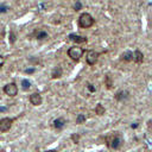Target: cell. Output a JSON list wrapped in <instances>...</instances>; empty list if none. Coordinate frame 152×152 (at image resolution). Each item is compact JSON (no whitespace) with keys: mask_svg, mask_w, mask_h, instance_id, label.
<instances>
[{"mask_svg":"<svg viewBox=\"0 0 152 152\" xmlns=\"http://www.w3.org/2000/svg\"><path fill=\"white\" fill-rule=\"evenodd\" d=\"M93 24H94V18H93L89 13L84 12V13H82V14L80 15V18H78V25H80L81 27L88 28V27L93 26Z\"/></svg>","mask_w":152,"mask_h":152,"instance_id":"cell-1","label":"cell"},{"mask_svg":"<svg viewBox=\"0 0 152 152\" xmlns=\"http://www.w3.org/2000/svg\"><path fill=\"white\" fill-rule=\"evenodd\" d=\"M107 140H108L107 145H108V147L112 148V150H118V148H120L121 145H122V142H124L122 138H121L119 134H113V135H110Z\"/></svg>","mask_w":152,"mask_h":152,"instance_id":"cell-2","label":"cell"},{"mask_svg":"<svg viewBox=\"0 0 152 152\" xmlns=\"http://www.w3.org/2000/svg\"><path fill=\"white\" fill-rule=\"evenodd\" d=\"M68 55H69V57L71 59L78 61L82 57V55H83V49L82 48H78V46H72V48H70L68 50Z\"/></svg>","mask_w":152,"mask_h":152,"instance_id":"cell-3","label":"cell"},{"mask_svg":"<svg viewBox=\"0 0 152 152\" xmlns=\"http://www.w3.org/2000/svg\"><path fill=\"white\" fill-rule=\"evenodd\" d=\"M4 91L8 96H15L17 93H18V87H17L15 83H8L4 87Z\"/></svg>","mask_w":152,"mask_h":152,"instance_id":"cell-4","label":"cell"},{"mask_svg":"<svg viewBox=\"0 0 152 152\" xmlns=\"http://www.w3.org/2000/svg\"><path fill=\"white\" fill-rule=\"evenodd\" d=\"M12 119H10V118H4V119H1L0 120V131L1 132H7L10 128H11V126H12Z\"/></svg>","mask_w":152,"mask_h":152,"instance_id":"cell-5","label":"cell"},{"mask_svg":"<svg viewBox=\"0 0 152 152\" xmlns=\"http://www.w3.org/2000/svg\"><path fill=\"white\" fill-rule=\"evenodd\" d=\"M97 57H99V52H96V51H94V50L88 51L87 57H86L87 63H88V64H90V65L95 64V63H96V61H97Z\"/></svg>","mask_w":152,"mask_h":152,"instance_id":"cell-6","label":"cell"},{"mask_svg":"<svg viewBox=\"0 0 152 152\" xmlns=\"http://www.w3.org/2000/svg\"><path fill=\"white\" fill-rule=\"evenodd\" d=\"M43 99H42V95L38 94V93H33L30 95V102L33 104V106H39L42 103Z\"/></svg>","mask_w":152,"mask_h":152,"instance_id":"cell-7","label":"cell"},{"mask_svg":"<svg viewBox=\"0 0 152 152\" xmlns=\"http://www.w3.org/2000/svg\"><path fill=\"white\" fill-rule=\"evenodd\" d=\"M69 39L71 42H75V43H86L87 42V37H83V36H80V34H70L69 36Z\"/></svg>","mask_w":152,"mask_h":152,"instance_id":"cell-8","label":"cell"},{"mask_svg":"<svg viewBox=\"0 0 152 152\" xmlns=\"http://www.w3.org/2000/svg\"><path fill=\"white\" fill-rule=\"evenodd\" d=\"M65 124H66V121L63 118H58V119H56L53 121V126H55L56 129H62L65 126Z\"/></svg>","mask_w":152,"mask_h":152,"instance_id":"cell-9","label":"cell"},{"mask_svg":"<svg viewBox=\"0 0 152 152\" xmlns=\"http://www.w3.org/2000/svg\"><path fill=\"white\" fill-rule=\"evenodd\" d=\"M128 97V91L127 90H120L119 93H116V95H115V99L118 100V101H124V100H126Z\"/></svg>","mask_w":152,"mask_h":152,"instance_id":"cell-10","label":"cell"},{"mask_svg":"<svg viewBox=\"0 0 152 152\" xmlns=\"http://www.w3.org/2000/svg\"><path fill=\"white\" fill-rule=\"evenodd\" d=\"M142 59H144V55H142V52L139 51V50H135V52L133 53V61L137 62V63H141Z\"/></svg>","mask_w":152,"mask_h":152,"instance_id":"cell-11","label":"cell"},{"mask_svg":"<svg viewBox=\"0 0 152 152\" xmlns=\"http://www.w3.org/2000/svg\"><path fill=\"white\" fill-rule=\"evenodd\" d=\"M121 59L125 61V62H131V61H133V52H132V51H125V52L121 55Z\"/></svg>","mask_w":152,"mask_h":152,"instance_id":"cell-12","label":"cell"},{"mask_svg":"<svg viewBox=\"0 0 152 152\" xmlns=\"http://www.w3.org/2000/svg\"><path fill=\"white\" fill-rule=\"evenodd\" d=\"M62 68L61 66H56L53 70H52V72H51V76H52V78H58V77H61L62 76Z\"/></svg>","mask_w":152,"mask_h":152,"instance_id":"cell-13","label":"cell"},{"mask_svg":"<svg viewBox=\"0 0 152 152\" xmlns=\"http://www.w3.org/2000/svg\"><path fill=\"white\" fill-rule=\"evenodd\" d=\"M36 38L37 39H45V38H48V32H45L44 30H38V31H36Z\"/></svg>","mask_w":152,"mask_h":152,"instance_id":"cell-14","label":"cell"},{"mask_svg":"<svg viewBox=\"0 0 152 152\" xmlns=\"http://www.w3.org/2000/svg\"><path fill=\"white\" fill-rule=\"evenodd\" d=\"M30 88H31V82H30L28 80H23V81H21V89L26 91V90H28Z\"/></svg>","mask_w":152,"mask_h":152,"instance_id":"cell-15","label":"cell"},{"mask_svg":"<svg viewBox=\"0 0 152 152\" xmlns=\"http://www.w3.org/2000/svg\"><path fill=\"white\" fill-rule=\"evenodd\" d=\"M95 113H96L97 115H103V114H104V107H103L101 103H99V104L95 107Z\"/></svg>","mask_w":152,"mask_h":152,"instance_id":"cell-16","label":"cell"},{"mask_svg":"<svg viewBox=\"0 0 152 152\" xmlns=\"http://www.w3.org/2000/svg\"><path fill=\"white\" fill-rule=\"evenodd\" d=\"M86 121V115L84 114H78L76 118V124H82Z\"/></svg>","mask_w":152,"mask_h":152,"instance_id":"cell-17","label":"cell"},{"mask_svg":"<svg viewBox=\"0 0 152 152\" xmlns=\"http://www.w3.org/2000/svg\"><path fill=\"white\" fill-rule=\"evenodd\" d=\"M8 10H10V8H8L7 5H5V4H1V5H0V13H6Z\"/></svg>","mask_w":152,"mask_h":152,"instance_id":"cell-18","label":"cell"},{"mask_svg":"<svg viewBox=\"0 0 152 152\" xmlns=\"http://www.w3.org/2000/svg\"><path fill=\"white\" fill-rule=\"evenodd\" d=\"M81 7H82V4H81L80 1H77V2L74 5V10H75V11H80Z\"/></svg>","mask_w":152,"mask_h":152,"instance_id":"cell-19","label":"cell"},{"mask_svg":"<svg viewBox=\"0 0 152 152\" xmlns=\"http://www.w3.org/2000/svg\"><path fill=\"white\" fill-rule=\"evenodd\" d=\"M71 139L74 140L75 144H77V142H78V139H80V135H78V134H72V135H71Z\"/></svg>","mask_w":152,"mask_h":152,"instance_id":"cell-20","label":"cell"},{"mask_svg":"<svg viewBox=\"0 0 152 152\" xmlns=\"http://www.w3.org/2000/svg\"><path fill=\"white\" fill-rule=\"evenodd\" d=\"M15 42V34L13 32L10 33V43H14Z\"/></svg>","mask_w":152,"mask_h":152,"instance_id":"cell-21","label":"cell"},{"mask_svg":"<svg viewBox=\"0 0 152 152\" xmlns=\"http://www.w3.org/2000/svg\"><path fill=\"white\" fill-rule=\"evenodd\" d=\"M87 88H88L90 91H95V87H93V84H90V83H87Z\"/></svg>","mask_w":152,"mask_h":152,"instance_id":"cell-22","label":"cell"},{"mask_svg":"<svg viewBox=\"0 0 152 152\" xmlns=\"http://www.w3.org/2000/svg\"><path fill=\"white\" fill-rule=\"evenodd\" d=\"M33 71H34V69H26V70H25L26 74H32Z\"/></svg>","mask_w":152,"mask_h":152,"instance_id":"cell-23","label":"cell"},{"mask_svg":"<svg viewBox=\"0 0 152 152\" xmlns=\"http://www.w3.org/2000/svg\"><path fill=\"white\" fill-rule=\"evenodd\" d=\"M2 64H4V57L0 55V69H1V66H2Z\"/></svg>","mask_w":152,"mask_h":152,"instance_id":"cell-24","label":"cell"},{"mask_svg":"<svg viewBox=\"0 0 152 152\" xmlns=\"http://www.w3.org/2000/svg\"><path fill=\"white\" fill-rule=\"evenodd\" d=\"M7 110V107H0V112H6Z\"/></svg>","mask_w":152,"mask_h":152,"instance_id":"cell-25","label":"cell"},{"mask_svg":"<svg viewBox=\"0 0 152 152\" xmlns=\"http://www.w3.org/2000/svg\"><path fill=\"white\" fill-rule=\"evenodd\" d=\"M45 152H55V151H45Z\"/></svg>","mask_w":152,"mask_h":152,"instance_id":"cell-26","label":"cell"},{"mask_svg":"<svg viewBox=\"0 0 152 152\" xmlns=\"http://www.w3.org/2000/svg\"><path fill=\"white\" fill-rule=\"evenodd\" d=\"M0 152H4V151H0Z\"/></svg>","mask_w":152,"mask_h":152,"instance_id":"cell-27","label":"cell"}]
</instances>
